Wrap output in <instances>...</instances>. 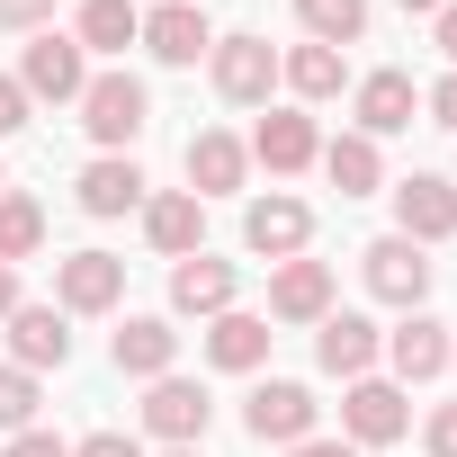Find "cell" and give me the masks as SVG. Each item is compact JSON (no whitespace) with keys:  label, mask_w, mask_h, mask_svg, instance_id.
<instances>
[{"label":"cell","mask_w":457,"mask_h":457,"mask_svg":"<svg viewBox=\"0 0 457 457\" xmlns=\"http://www.w3.org/2000/svg\"><path fill=\"white\" fill-rule=\"evenodd\" d=\"M144 54H153V63H170V72H188L197 54H215L206 10H197V0H162V10H144Z\"/></svg>","instance_id":"13"},{"label":"cell","mask_w":457,"mask_h":457,"mask_svg":"<svg viewBox=\"0 0 457 457\" xmlns=\"http://www.w3.org/2000/svg\"><path fill=\"white\" fill-rule=\"evenodd\" d=\"M144 206V170H135V153H99L90 170H81V215H135Z\"/></svg>","instance_id":"21"},{"label":"cell","mask_w":457,"mask_h":457,"mask_svg":"<svg viewBox=\"0 0 457 457\" xmlns=\"http://www.w3.org/2000/svg\"><path fill=\"white\" fill-rule=\"evenodd\" d=\"M421 108H430V126H448V135H457V72H448L439 90H421Z\"/></svg>","instance_id":"35"},{"label":"cell","mask_w":457,"mask_h":457,"mask_svg":"<svg viewBox=\"0 0 457 457\" xmlns=\"http://www.w3.org/2000/svg\"><path fill=\"white\" fill-rule=\"evenodd\" d=\"M403 10H421V19H439V10H448V0H403Z\"/></svg>","instance_id":"39"},{"label":"cell","mask_w":457,"mask_h":457,"mask_svg":"<svg viewBox=\"0 0 457 457\" xmlns=\"http://www.w3.org/2000/svg\"><path fill=\"white\" fill-rule=\"evenodd\" d=\"M234 296H243V270H234V261H215V252H188V261H170V314H197V323H215V314H234Z\"/></svg>","instance_id":"10"},{"label":"cell","mask_w":457,"mask_h":457,"mask_svg":"<svg viewBox=\"0 0 457 457\" xmlns=\"http://www.w3.org/2000/svg\"><path fill=\"white\" fill-rule=\"evenodd\" d=\"M412 117H421V81H412V72H368V81H359V135H368V144L403 135Z\"/></svg>","instance_id":"20"},{"label":"cell","mask_w":457,"mask_h":457,"mask_svg":"<svg viewBox=\"0 0 457 457\" xmlns=\"http://www.w3.org/2000/svg\"><path fill=\"white\" fill-rule=\"evenodd\" d=\"M144 243H153L162 261H188V252H206V197H188V188H162V197H144Z\"/></svg>","instance_id":"17"},{"label":"cell","mask_w":457,"mask_h":457,"mask_svg":"<svg viewBox=\"0 0 457 457\" xmlns=\"http://www.w3.org/2000/svg\"><path fill=\"white\" fill-rule=\"evenodd\" d=\"M28 108H37V99L19 90V72H0V135H19V126H28Z\"/></svg>","instance_id":"31"},{"label":"cell","mask_w":457,"mask_h":457,"mask_svg":"<svg viewBox=\"0 0 457 457\" xmlns=\"http://www.w3.org/2000/svg\"><path fill=\"white\" fill-rule=\"evenodd\" d=\"M332 314V261H278V278H270V323H323Z\"/></svg>","instance_id":"18"},{"label":"cell","mask_w":457,"mask_h":457,"mask_svg":"<svg viewBox=\"0 0 457 457\" xmlns=\"http://www.w3.org/2000/svg\"><path fill=\"white\" fill-rule=\"evenodd\" d=\"M206 421H215L206 386H188V377H153V395H144V430H153L162 448H197Z\"/></svg>","instance_id":"12"},{"label":"cell","mask_w":457,"mask_h":457,"mask_svg":"<svg viewBox=\"0 0 457 457\" xmlns=\"http://www.w3.org/2000/svg\"><path fill=\"white\" fill-rule=\"evenodd\" d=\"M243 243H252L261 261H296V252L314 243V206H305V197H287V188L252 197V206H243Z\"/></svg>","instance_id":"9"},{"label":"cell","mask_w":457,"mask_h":457,"mask_svg":"<svg viewBox=\"0 0 457 457\" xmlns=\"http://www.w3.org/2000/svg\"><path fill=\"white\" fill-rule=\"evenodd\" d=\"M359 278H368V296L395 305V314H421V296H430V261H421V243H403V234H377V243L359 252Z\"/></svg>","instance_id":"2"},{"label":"cell","mask_w":457,"mask_h":457,"mask_svg":"<svg viewBox=\"0 0 457 457\" xmlns=\"http://www.w3.org/2000/svg\"><path fill=\"white\" fill-rule=\"evenodd\" d=\"M46 252V206L28 197V188H0V261H37Z\"/></svg>","instance_id":"27"},{"label":"cell","mask_w":457,"mask_h":457,"mask_svg":"<svg viewBox=\"0 0 457 457\" xmlns=\"http://www.w3.org/2000/svg\"><path fill=\"white\" fill-rule=\"evenodd\" d=\"M377 350H386V332L368 323V314H350V305H332L323 323H314V359H323V377H368L377 368Z\"/></svg>","instance_id":"15"},{"label":"cell","mask_w":457,"mask_h":457,"mask_svg":"<svg viewBox=\"0 0 457 457\" xmlns=\"http://www.w3.org/2000/svg\"><path fill=\"white\" fill-rule=\"evenodd\" d=\"M162 457H206V448H162Z\"/></svg>","instance_id":"40"},{"label":"cell","mask_w":457,"mask_h":457,"mask_svg":"<svg viewBox=\"0 0 457 457\" xmlns=\"http://www.w3.org/2000/svg\"><path fill=\"white\" fill-rule=\"evenodd\" d=\"M430 46H439V54H448V72H457V0H448V10L430 19Z\"/></svg>","instance_id":"36"},{"label":"cell","mask_w":457,"mask_h":457,"mask_svg":"<svg viewBox=\"0 0 457 457\" xmlns=\"http://www.w3.org/2000/svg\"><path fill=\"white\" fill-rule=\"evenodd\" d=\"M10 457H72V439H54V430H10Z\"/></svg>","instance_id":"33"},{"label":"cell","mask_w":457,"mask_h":457,"mask_svg":"<svg viewBox=\"0 0 457 457\" xmlns=\"http://www.w3.org/2000/svg\"><path fill=\"white\" fill-rule=\"evenodd\" d=\"M72 457H144V439H126V430H90Z\"/></svg>","instance_id":"32"},{"label":"cell","mask_w":457,"mask_h":457,"mask_svg":"<svg viewBox=\"0 0 457 457\" xmlns=\"http://www.w3.org/2000/svg\"><path fill=\"white\" fill-rule=\"evenodd\" d=\"M19 90L63 108V99H81V90H90V54H81L63 28H37V37H28V54H19Z\"/></svg>","instance_id":"5"},{"label":"cell","mask_w":457,"mask_h":457,"mask_svg":"<svg viewBox=\"0 0 457 457\" xmlns=\"http://www.w3.org/2000/svg\"><path fill=\"white\" fill-rule=\"evenodd\" d=\"M448 341H457V323H439V314H403V323L386 332V368H395V386H430V377L448 368Z\"/></svg>","instance_id":"16"},{"label":"cell","mask_w":457,"mask_h":457,"mask_svg":"<svg viewBox=\"0 0 457 457\" xmlns=\"http://www.w3.org/2000/svg\"><path fill=\"white\" fill-rule=\"evenodd\" d=\"M270 179H296V170H314V153H323V135H314V117L305 108H270L261 126H252V144H243Z\"/></svg>","instance_id":"11"},{"label":"cell","mask_w":457,"mask_h":457,"mask_svg":"<svg viewBox=\"0 0 457 457\" xmlns=\"http://www.w3.org/2000/svg\"><path fill=\"white\" fill-rule=\"evenodd\" d=\"M243 179H252V153H243V135H224V126L188 135V197H234Z\"/></svg>","instance_id":"19"},{"label":"cell","mask_w":457,"mask_h":457,"mask_svg":"<svg viewBox=\"0 0 457 457\" xmlns=\"http://www.w3.org/2000/svg\"><path fill=\"white\" fill-rule=\"evenodd\" d=\"M305 46H359L368 37V0H296Z\"/></svg>","instance_id":"28"},{"label":"cell","mask_w":457,"mask_h":457,"mask_svg":"<svg viewBox=\"0 0 457 457\" xmlns=\"http://www.w3.org/2000/svg\"><path fill=\"white\" fill-rule=\"evenodd\" d=\"M0 188H10V179H0Z\"/></svg>","instance_id":"42"},{"label":"cell","mask_w":457,"mask_h":457,"mask_svg":"<svg viewBox=\"0 0 457 457\" xmlns=\"http://www.w3.org/2000/svg\"><path fill=\"white\" fill-rule=\"evenodd\" d=\"M108 359H117V377H170V359H179V332H170L162 314H126V332L108 341Z\"/></svg>","instance_id":"22"},{"label":"cell","mask_w":457,"mask_h":457,"mask_svg":"<svg viewBox=\"0 0 457 457\" xmlns=\"http://www.w3.org/2000/svg\"><path fill=\"white\" fill-rule=\"evenodd\" d=\"M403 430H412L403 386H395V377H350V395H341V439H350V448H386V439H403Z\"/></svg>","instance_id":"6"},{"label":"cell","mask_w":457,"mask_h":457,"mask_svg":"<svg viewBox=\"0 0 457 457\" xmlns=\"http://www.w3.org/2000/svg\"><path fill=\"white\" fill-rule=\"evenodd\" d=\"M421 439H430V457H457V403H439V412L421 421Z\"/></svg>","instance_id":"34"},{"label":"cell","mask_w":457,"mask_h":457,"mask_svg":"<svg viewBox=\"0 0 457 457\" xmlns=\"http://www.w3.org/2000/svg\"><path fill=\"white\" fill-rule=\"evenodd\" d=\"M72 108H81V126H90V144H99V153H126V144L144 135V117H153V90L117 63V72H90V90H81Z\"/></svg>","instance_id":"1"},{"label":"cell","mask_w":457,"mask_h":457,"mask_svg":"<svg viewBox=\"0 0 457 457\" xmlns=\"http://www.w3.org/2000/svg\"><path fill=\"white\" fill-rule=\"evenodd\" d=\"M314 386H296V377H261L252 386V403H243V430L261 439V448H296V439H314Z\"/></svg>","instance_id":"3"},{"label":"cell","mask_w":457,"mask_h":457,"mask_svg":"<svg viewBox=\"0 0 457 457\" xmlns=\"http://www.w3.org/2000/svg\"><path fill=\"white\" fill-rule=\"evenodd\" d=\"M278 81L314 108V99H341V81H350V63H341V46H296V54H278Z\"/></svg>","instance_id":"26"},{"label":"cell","mask_w":457,"mask_h":457,"mask_svg":"<svg viewBox=\"0 0 457 457\" xmlns=\"http://www.w3.org/2000/svg\"><path fill=\"white\" fill-rule=\"evenodd\" d=\"M448 368H457V341H448Z\"/></svg>","instance_id":"41"},{"label":"cell","mask_w":457,"mask_h":457,"mask_svg":"<svg viewBox=\"0 0 457 457\" xmlns=\"http://www.w3.org/2000/svg\"><path fill=\"white\" fill-rule=\"evenodd\" d=\"M270 341H278V332H270V314H243V305L206 323V359H215V368H234V377H252V368L270 359Z\"/></svg>","instance_id":"23"},{"label":"cell","mask_w":457,"mask_h":457,"mask_svg":"<svg viewBox=\"0 0 457 457\" xmlns=\"http://www.w3.org/2000/svg\"><path fill=\"white\" fill-rule=\"evenodd\" d=\"M72 46L81 54H126V46H144V10H135V0H81Z\"/></svg>","instance_id":"24"},{"label":"cell","mask_w":457,"mask_h":457,"mask_svg":"<svg viewBox=\"0 0 457 457\" xmlns=\"http://www.w3.org/2000/svg\"><path fill=\"white\" fill-rule=\"evenodd\" d=\"M0 28H10V37H37V28H54V0H0Z\"/></svg>","instance_id":"30"},{"label":"cell","mask_w":457,"mask_h":457,"mask_svg":"<svg viewBox=\"0 0 457 457\" xmlns=\"http://www.w3.org/2000/svg\"><path fill=\"white\" fill-rule=\"evenodd\" d=\"M395 234L403 243H448L457 234V179H439V170H412V179H395Z\"/></svg>","instance_id":"7"},{"label":"cell","mask_w":457,"mask_h":457,"mask_svg":"<svg viewBox=\"0 0 457 457\" xmlns=\"http://www.w3.org/2000/svg\"><path fill=\"white\" fill-rule=\"evenodd\" d=\"M206 72H215V99L224 108H261L270 90H278V54H270V37H215V54H206Z\"/></svg>","instance_id":"4"},{"label":"cell","mask_w":457,"mask_h":457,"mask_svg":"<svg viewBox=\"0 0 457 457\" xmlns=\"http://www.w3.org/2000/svg\"><path fill=\"white\" fill-rule=\"evenodd\" d=\"M19 305H28V296H19V270H10V261H0V323H10Z\"/></svg>","instance_id":"38"},{"label":"cell","mask_w":457,"mask_h":457,"mask_svg":"<svg viewBox=\"0 0 457 457\" xmlns=\"http://www.w3.org/2000/svg\"><path fill=\"white\" fill-rule=\"evenodd\" d=\"M314 162H323V179H332L341 197H377V188H386V162H377V144H368V135H332Z\"/></svg>","instance_id":"25"},{"label":"cell","mask_w":457,"mask_h":457,"mask_svg":"<svg viewBox=\"0 0 457 457\" xmlns=\"http://www.w3.org/2000/svg\"><path fill=\"white\" fill-rule=\"evenodd\" d=\"M54 305H63V314H117V305H126V261H117V252H72V261H54Z\"/></svg>","instance_id":"8"},{"label":"cell","mask_w":457,"mask_h":457,"mask_svg":"<svg viewBox=\"0 0 457 457\" xmlns=\"http://www.w3.org/2000/svg\"><path fill=\"white\" fill-rule=\"evenodd\" d=\"M10 368H28V377L72 368V314L63 305H19L10 314Z\"/></svg>","instance_id":"14"},{"label":"cell","mask_w":457,"mask_h":457,"mask_svg":"<svg viewBox=\"0 0 457 457\" xmlns=\"http://www.w3.org/2000/svg\"><path fill=\"white\" fill-rule=\"evenodd\" d=\"M37 377L28 368H0V430H37Z\"/></svg>","instance_id":"29"},{"label":"cell","mask_w":457,"mask_h":457,"mask_svg":"<svg viewBox=\"0 0 457 457\" xmlns=\"http://www.w3.org/2000/svg\"><path fill=\"white\" fill-rule=\"evenodd\" d=\"M287 457H359V448H350V439H296Z\"/></svg>","instance_id":"37"}]
</instances>
